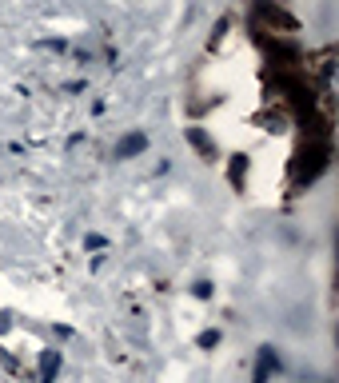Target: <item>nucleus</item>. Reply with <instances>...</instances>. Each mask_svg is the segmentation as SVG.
<instances>
[{"label":"nucleus","instance_id":"f257e3e1","mask_svg":"<svg viewBox=\"0 0 339 383\" xmlns=\"http://www.w3.org/2000/svg\"><path fill=\"white\" fill-rule=\"evenodd\" d=\"M327 160H331V144H327L323 136H307V144H303L299 156H295V188H307V184L327 168Z\"/></svg>","mask_w":339,"mask_h":383},{"label":"nucleus","instance_id":"f03ea898","mask_svg":"<svg viewBox=\"0 0 339 383\" xmlns=\"http://www.w3.org/2000/svg\"><path fill=\"white\" fill-rule=\"evenodd\" d=\"M148 148V136L144 132H132V136H124L120 144H116V160H132V156H140Z\"/></svg>","mask_w":339,"mask_h":383},{"label":"nucleus","instance_id":"7ed1b4c3","mask_svg":"<svg viewBox=\"0 0 339 383\" xmlns=\"http://www.w3.org/2000/svg\"><path fill=\"white\" fill-rule=\"evenodd\" d=\"M184 136H188V144H192V148H196L203 160H216V144L208 140V132H203V128H188Z\"/></svg>","mask_w":339,"mask_h":383},{"label":"nucleus","instance_id":"20e7f679","mask_svg":"<svg viewBox=\"0 0 339 383\" xmlns=\"http://www.w3.org/2000/svg\"><path fill=\"white\" fill-rule=\"evenodd\" d=\"M56 371H60V351H40V383H52L56 380Z\"/></svg>","mask_w":339,"mask_h":383},{"label":"nucleus","instance_id":"39448f33","mask_svg":"<svg viewBox=\"0 0 339 383\" xmlns=\"http://www.w3.org/2000/svg\"><path fill=\"white\" fill-rule=\"evenodd\" d=\"M271 367H275V351H271V347H260V363H255V375H251V383H268Z\"/></svg>","mask_w":339,"mask_h":383},{"label":"nucleus","instance_id":"423d86ee","mask_svg":"<svg viewBox=\"0 0 339 383\" xmlns=\"http://www.w3.org/2000/svg\"><path fill=\"white\" fill-rule=\"evenodd\" d=\"M244 176H248V156H231V164H227V180H231V188H244Z\"/></svg>","mask_w":339,"mask_h":383},{"label":"nucleus","instance_id":"0eeeda50","mask_svg":"<svg viewBox=\"0 0 339 383\" xmlns=\"http://www.w3.org/2000/svg\"><path fill=\"white\" fill-rule=\"evenodd\" d=\"M196 343H200V347H216V343H220V332H200Z\"/></svg>","mask_w":339,"mask_h":383}]
</instances>
